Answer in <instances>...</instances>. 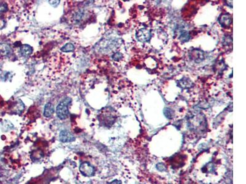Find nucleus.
<instances>
[{"label": "nucleus", "mask_w": 246, "mask_h": 184, "mask_svg": "<svg viewBox=\"0 0 246 184\" xmlns=\"http://www.w3.org/2000/svg\"><path fill=\"white\" fill-rule=\"evenodd\" d=\"M188 125L193 131H202L206 128L207 122L206 117L201 113L193 116L188 121Z\"/></svg>", "instance_id": "1"}, {"label": "nucleus", "mask_w": 246, "mask_h": 184, "mask_svg": "<svg viewBox=\"0 0 246 184\" xmlns=\"http://www.w3.org/2000/svg\"><path fill=\"white\" fill-rule=\"evenodd\" d=\"M72 99L66 98L57 107V116L60 120H65L69 116L68 106L71 103Z\"/></svg>", "instance_id": "2"}, {"label": "nucleus", "mask_w": 246, "mask_h": 184, "mask_svg": "<svg viewBox=\"0 0 246 184\" xmlns=\"http://www.w3.org/2000/svg\"><path fill=\"white\" fill-rule=\"evenodd\" d=\"M152 34L150 31L146 28L140 29L136 33L137 39L141 42L149 41L150 40Z\"/></svg>", "instance_id": "3"}, {"label": "nucleus", "mask_w": 246, "mask_h": 184, "mask_svg": "<svg viewBox=\"0 0 246 184\" xmlns=\"http://www.w3.org/2000/svg\"><path fill=\"white\" fill-rule=\"evenodd\" d=\"M189 56L192 60H194L196 63L201 62L206 58L204 52L198 49H195L190 51L189 52Z\"/></svg>", "instance_id": "4"}, {"label": "nucleus", "mask_w": 246, "mask_h": 184, "mask_svg": "<svg viewBox=\"0 0 246 184\" xmlns=\"http://www.w3.org/2000/svg\"><path fill=\"white\" fill-rule=\"evenodd\" d=\"M80 171L85 176H92L95 172V169L93 166L89 163L84 162L80 166Z\"/></svg>", "instance_id": "5"}, {"label": "nucleus", "mask_w": 246, "mask_h": 184, "mask_svg": "<svg viewBox=\"0 0 246 184\" xmlns=\"http://www.w3.org/2000/svg\"><path fill=\"white\" fill-rule=\"evenodd\" d=\"M59 139L62 143H70L74 141L75 137L74 135L67 130L62 131L59 135Z\"/></svg>", "instance_id": "6"}, {"label": "nucleus", "mask_w": 246, "mask_h": 184, "mask_svg": "<svg viewBox=\"0 0 246 184\" xmlns=\"http://www.w3.org/2000/svg\"><path fill=\"white\" fill-rule=\"evenodd\" d=\"M219 23L220 24L222 27L226 28L231 25L232 22L231 17L229 14H222L218 19Z\"/></svg>", "instance_id": "7"}, {"label": "nucleus", "mask_w": 246, "mask_h": 184, "mask_svg": "<svg viewBox=\"0 0 246 184\" xmlns=\"http://www.w3.org/2000/svg\"><path fill=\"white\" fill-rule=\"evenodd\" d=\"M54 112V109L53 104H51V103H47L45 108V111H44V116L46 117H50L53 115Z\"/></svg>", "instance_id": "8"}, {"label": "nucleus", "mask_w": 246, "mask_h": 184, "mask_svg": "<svg viewBox=\"0 0 246 184\" xmlns=\"http://www.w3.org/2000/svg\"><path fill=\"white\" fill-rule=\"evenodd\" d=\"M32 52H33L32 47H30V46L27 45V44L23 45L20 47V52L21 55L23 56V57H28V56H29L31 54Z\"/></svg>", "instance_id": "9"}, {"label": "nucleus", "mask_w": 246, "mask_h": 184, "mask_svg": "<svg viewBox=\"0 0 246 184\" xmlns=\"http://www.w3.org/2000/svg\"><path fill=\"white\" fill-rule=\"evenodd\" d=\"M191 81L187 77H183V79H182V80L180 81H179V87H182L183 89L184 88H189L191 86Z\"/></svg>", "instance_id": "10"}, {"label": "nucleus", "mask_w": 246, "mask_h": 184, "mask_svg": "<svg viewBox=\"0 0 246 184\" xmlns=\"http://www.w3.org/2000/svg\"><path fill=\"white\" fill-rule=\"evenodd\" d=\"M179 39L183 42H188L190 39V36L189 33L187 31H184V30L181 31L180 34L179 36Z\"/></svg>", "instance_id": "11"}, {"label": "nucleus", "mask_w": 246, "mask_h": 184, "mask_svg": "<svg viewBox=\"0 0 246 184\" xmlns=\"http://www.w3.org/2000/svg\"><path fill=\"white\" fill-rule=\"evenodd\" d=\"M11 52V48L10 46L6 44H0V54L2 55H7Z\"/></svg>", "instance_id": "12"}, {"label": "nucleus", "mask_w": 246, "mask_h": 184, "mask_svg": "<svg viewBox=\"0 0 246 184\" xmlns=\"http://www.w3.org/2000/svg\"><path fill=\"white\" fill-rule=\"evenodd\" d=\"M75 50V46L72 43H67L62 48L61 50L64 52H70Z\"/></svg>", "instance_id": "13"}, {"label": "nucleus", "mask_w": 246, "mask_h": 184, "mask_svg": "<svg viewBox=\"0 0 246 184\" xmlns=\"http://www.w3.org/2000/svg\"><path fill=\"white\" fill-rule=\"evenodd\" d=\"M164 116L169 119H172L174 116V112L172 109L170 108H165L164 109Z\"/></svg>", "instance_id": "14"}, {"label": "nucleus", "mask_w": 246, "mask_h": 184, "mask_svg": "<svg viewBox=\"0 0 246 184\" xmlns=\"http://www.w3.org/2000/svg\"><path fill=\"white\" fill-rule=\"evenodd\" d=\"M182 156H177V157L175 156L174 158H173V163L174 164L173 165H177V166H179V164H182L183 162V160H182Z\"/></svg>", "instance_id": "15"}, {"label": "nucleus", "mask_w": 246, "mask_h": 184, "mask_svg": "<svg viewBox=\"0 0 246 184\" xmlns=\"http://www.w3.org/2000/svg\"><path fill=\"white\" fill-rule=\"evenodd\" d=\"M156 168H157V169L158 170L160 171H166V166H165V165L163 163H158L156 165Z\"/></svg>", "instance_id": "16"}, {"label": "nucleus", "mask_w": 246, "mask_h": 184, "mask_svg": "<svg viewBox=\"0 0 246 184\" xmlns=\"http://www.w3.org/2000/svg\"><path fill=\"white\" fill-rule=\"evenodd\" d=\"M7 9V7L6 4H3L1 5H0V14L4 12H6Z\"/></svg>", "instance_id": "17"}, {"label": "nucleus", "mask_w": 246, "mask_h": 184, "mask_svg": "<svg viewBox=\"0 0 246 184\" xmlns=\"http://www.w3.org/2000/svg\"><path fill=\"white\" fill-rule=\"evenodd\" d=\"M121 58H122V54H120V53H118V52L113 56V58L115 60H116V61L119 60Z\"/></svg>", "instance_id": "18"}, {"label": "nucleus", "mask_w": 246, "mask_h": 184, "mask_svg": "<svg viewBox=\"0 0 246 184\" xmlns=\"http://www.w3.org/2000/svg\"><path fill=\"white\" fill-rule=\"evenodd\" d=\"M121 183H122V182L121 180L116 179L115 180L112 181L111 182H110L109 184H121Z\"/></svg>", "instance_id": "19"}]
</instances>
